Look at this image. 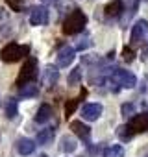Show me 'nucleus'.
Here are the masks:
<instances>
[{
	"instance_id": "obj_1",
	"label": "nucleus",
	"mask_w": 148,
	"mask_h": 157,
	"mask_svg": "<svg viewBox=\"0 0 148 157\" xmlns=\"http://www.w3.org/2000/svg\"><path fill=\"white\" fill-rule=\"evenodd\" d=\"M85 24H87L85 13L82 10H74L63 21V33L65 35H76V33H80V32L85 30Z\"/></svg>"
},
{
	"instance_id": "obj_2",
	"label": "nucleus",
	"mask_w": 148,
	"mask_h": 157,
	"mask_svg": "<svg viewBox=\"0 0 148 157\" xmlns=\"http://www.w3.org/2000/svg\"><path fill=\"white\" fill-rule=\"evenodd\" d=\"M30 54V46L28 44H19V43H10L2 48L0 52V57H2L4 63H15L22 57H26Z\"/></svg>"
},
{
	"instance_id": "obj_3",
	"label": "nucleus",
	"mask_w": 148,
	"mask_h": 157,
	"mask_svg": "<svg viewBox=\"0 0 148 157\" xmlns=\"http://www.w3.org/2000/svg\"><path fill=\"white\" fill-rule=\"evenodd\" d=\"M37 78V59L35 57H28L19 72V78H17V85L22 87L26 83H33V80Z\"/></svg>"
},
{
	"instance_id": "obj_4",
	"label": "nucleus",
	"mask_w": 148,
	"mask_h": 157,
	"mask_svg": "<svg viewBox=\"0 0 148 157\" xmlns=\"http://www.w3.org/2000/svg\"><path fill=\"white\" fill-rule=\"evenodd\" d=\"M111 82L115 85H120L124 89H133L137 85V78L133 72L126 70V68H115L111 72Z\"/></svg>"
},
{
	"instance_id": "obj_5",
	"label": "nucleus",
	"mask_w": 148,
	"mask_h": 157,
	"mask_svg": "<svg viewBox=\"0 0 148 157\" xmlns=\"http://www.w3.org/2000/svg\"><path fill=\"white\" fill-rule=\"evenodd\" d=\"M128 128L131 133H146L148 131V113H137L130 118Z\"/></svg>"
},
{
	"instance_id": "obj_6",
	"label": "nucleus",
	"mask_w": 148,
	"mask_h": 157,
	"mask_svg": "<svg viewBox=\"0 0 148 157\" xmlns=\"http://www.w3.org/2000/svg\"><path fill=\"white\" fill-rule=\"evenodd\" d=\"M48 22V10L46 6H35L30 11V24L32 26H43Z\"/></svg>"
},
{
	"instance_id": "obj_7",
	"label": "nucleus",
	"mask_w": 148,
	"mask_h": 157,
	"mask_svg": "<svg viewBox=\"0 0 148 157\" xmlns=\"http://www.w3.org/2000/svg\"><path fill=\"white\" fill-rule=\"evenodd\" d=\"M102 111H104L102 104H85L82 107V118L84 120H89V122H95V120L100 118Z\"/></svg>"
},
{
	"instance_id": "obj_8",
	"label": "nucleus",
	"mask_w": 148,
	"mask_h": 157,
	"mask_svg": "<svg viewBox=\"0 0 148 157\" xmlns=\"http://www.w3.org/2000/svg\"><path fill=\"white\" fill-rule=\"evenodd\" d=\"M74 57H76V50H74L72 46H65V48H61V50L57 52L56 63H57L59 68H65V67H68V65L74 61Z\"/></svg>"
},
{
	"instance_id": "obj_9",
	"label": "nucleus",
	"mask_w": 148,
	"mask_h": 157,
	"mask_svg": "<svg viewBox=\"0 0 148 157\" xmlns=\"http://www.w3.org/2000/svg\"><path fill=\"white\" fill-rule=\"evenodd\" d=\"M57 80H59V70H57V67L46 65L45 70H43V85L50 89V87H54L57 83Z\"/></svg>"
},
{
	"instance_id": "obj_10",
	"label": "nucleus",
	"mask_w": 148,
	"mask_h": 157,
	"mask_svg": "<svg viewBox=\"0 0 148 157\" xmlns=\"http://www.w3.org/2000/svg\"><path fill=\"white\" fill-rule=\"evenodd\" d=\"M148 32V21H144V19H139L133 26H131V32H130V41L131 43H139L142 37H144V33Z\"/></svg>"
},
{
	"instance_id": "obj_11",
	"label": "nucleus",
	"mask_w": 148,
	"mask_h": 157,
	"mask_svg": "<svg viewBox=\"0 0 148 157\" xmlns=\"http://www.w3.org/2000/svg\"><path fill=\"white\" fill-rule=\"evenodd\" d=\"M70 129H72L74 135H78L84 142H91V129H89V126H85L84 122H80V120L70 122Z\"/></svg>"
},
{
	"instance_id": "obj_12",
	"label": "nucleus",
	"mask_w": 148,
	"mask_h": 157,
	"mask_svg": "<svg viewBox=\"0 0 148 157\" xmlns=\"http://www.w3.org/2000/svg\"><path fill=\"white\" fill-rule=\"evenodd\" d=\"M122 11H124V2H122V0H111V2L106 4V8H104V13H106V17H109V19L120 17Z\"/></svg>"
},
{
	"instance_id": "obj_13",
	"label": "nucleus",
	"mask_w": 148,
	"mask_h": 157,
	"mask_svg": "<svg viewBox=\"0 0 148 157\" xmlns=\"http://www.w3.org/2000/svg\"><path fill=\"white\" fill-rule=\"evenodd\" d=\"M15 146H17V151H19L21 155H32V153L35 151V142H33L32 139H26V137L19 139Z\"/></svg>"
},
{
	"instance_id": "obj_14",
	"label": "nucleus",
	"mask_w": 148,
	"mask_h": 157,
	"mask_svg": "<svg viewBox=\"0 0 148 157\" xmlns=\"http://www.w3.org/2000/svg\"><path fill=\"white\" fill-rule=\"evenodd\" d=\"M76 148H78V142H76V139H74V137H70V135L61 137V140H59V150L61 151L72 153V151H76Z\"/></svg>"
},
{
	"instance_id": "obj_15",
	"label": "nucleus",
	"mask_w": 148,
	"mask_h": 157,
	"mask_svg": "<svg viewBox=\"0 0 148 157\" xmlns=\"http://www.w3.org/2000/svg\"><path fill=\"white\" fill-rule=\"evenodd\" d=\"M52 118V107L48 105V104H43L39 109H37V113H35V122L37 124H45V122H48Z\"/></svg>"
},
{
	"instance_id": "obj_16",
	"label": "nucleus",
	"mask_w": 148,
	"mask_h": 157,
	"mask_svg": "<svg viewBox=\"0 0 148 157\" xmlns=\"http://www.w3.org/2000/svg\"><path fill=\"white\" fill-rule=\"evenodd\" d=\"M54 135H56V129H54V128H45V129H41V131L37 133V144H41V146L50 144V142L54 140Z\"/></svg>"
},
{
	"instance_id": "obj_17",
	"label": "nucleus",
	"mask_w": 148,
	"mask_h": 157,
	"mask_svg": "<svg viewBox=\"0 0 148 157\" xmlns=\"http://www.w3.org/2000/svg\"><path fill=\"white\" fill-rule=\"evenodd\" d=\"M19 94H21L22 98H33V96L39 94V87H37L35 83H26V85L19 87Z\"/></svg>"
},
{
	"instance_id": "obj_18",
	"label": "nucleus",
	"mask_w": 148,
	"mask_h": 157,
	"mask_svg": "<svg viewBox=\"0 0 148 157\" xmlns=\"http://www.w3.org/2000/svg\"><path fill=\"white\" fill-rule=\"evenodd\" d=\"M124 148L120 144H113V146H107L104 151H102V157H124Z\"/></svg>"
},
{
	"instance_id": "obj_19",
	"label": "nucleus",
	"mask_w": 148,
	"mask_h": 157,
	"mask_svg": "<svg viewBox=\"0 0 148 157\" xmlns=\"http://www.w3.org/2000/svg\"><path fill=\"white\" fill-rule=\"evenodd\" d=\"M17 113H19V102L15 98H8V102H6V117L15 118Z\"/></svg>"
},
{
	"instance_id": "obj_20",
	"label": "nucleus",
	"mask_w": 148,
	"mask_h": 157,
	"mask_svg": "<svg viewBox=\"0 0 148 157\" xmlns=\"http://www.w3.org/2000/svg\"><path fill=\"white\" fill-rule=\"evenodd\" d=\"M117 137H119V140H122V142H128L131 137H133V133H131V129L128 128V124H120L119 128H117Z\"/></svg>"
},
{
	"instance_id": "obj_21",
	"label": "nucleus",
	"mask_w": 148,
	"mask_h": 157,
	"mask_svg": "<svg viewBox=\"0 0 148 157\" xmlns=\"http://www.w3.org/2000/svg\"><path fill=\"white\" fill-rule=\"evenodd\" d=\"M80 80H82V68L76 67V68H74V70L68 74V85H78Z\"/></svg>"
},
{
	"instance_id": "obj_22",
	"label": "nucleus",
	"mask_w": 148,
	"mask_h": 157,
	"mask_svg": "<svg viewBox=\"0 0 148 157\" xmlns=\"http://www.w3.org/2000/svg\"><path fill=\"white\" fill-rule=\"evenodd\" d=\"M78 104H80V98H72V100H68V102L65 104V117H67V118H68L74 111H76Z\"/></svg>"
},
{
	"instance_id": "obj_23",
	"label": "nucleus",
	"mask_w": 148,
	"mask_h": 157,
	"mask_svg": "<svg viewBox=\"0 0 148 157\" xmlns=\"http://www.w3.org/2000/svg\"><path fill=\"white\" fill-rule=\"evenodd\" d=\"M135 115V105L133 104H124L122 105V117L124 118H131Z\"/></svg>"
},
{
	"instance_id": "obj_24",
	"label": "nucleus",
	"mask_w": 148,
	"mask_h": 157,
	"mask_svg": "<svg viewBox=\"0 0 148 157\" xmlns=\"http://www.w3.org/2000/svg\"><path fill=\"white\" fill-rule=\"evenodd\" d=\"M122 59H124L126 63H131V61L135 59V52H131L130 46H124V48H122Z\"/></svg>"
},
{
	"instance_id": "obj_25",
	"label": "nucleus",
	"mask_w": 148,
	"mask_h": 157,
	"mask_svg": "<svg viewBox=\"0 0 148 157\" xmlns=\"http://www.w3.org/2000/svg\"><path fill=\"white\" fill-rule=\"evenodd\" d=\"M8 6L13 11H21L22 10V0H8Z\"/></svg>"
},
{
	"instance_id": "obj_26",
	"label": "nucleus",
	"mask_w": 148,
	"mask_h": 157,
	"mask_svg": "<svg viewBox=\"0 0 148 157\" xmlns=\"http://www.w3.org/2000/svg\"><path fill=\"white\" fill-rule=\"evenodd\" d=\"M45 4H59V0H43Z\"/></svg>"
},
{
	"instance_id": "obj_27",
	"label": "nucleus",
	"mask_w": 148,
	"mask_h": 157,
	"mask_svg": "<svg viewBox=\"0 0 148 157\" xmlns=\"http://www.w3.org/2000/svg\"><path fill=\"white\" fill-rule=\"evenodd\" d=\"M39 157H48V155H45V153H41V155H39Z\"/></svg>"
},
{
	"instance_id": "obj_28",
	"label": "nucleus",
	"mask_w": 148,
	"mask_h": 157,
	"mask_svg": "<svg viewBox=\"0 0 148 157\" xmlns=\"http://www.w3.org/2000/svg\"><path fill=\"white\" fill-rule=\"evenodd\" d=\"M144 157H148V155H144Z\"/></svg>"
}]
</instances>
